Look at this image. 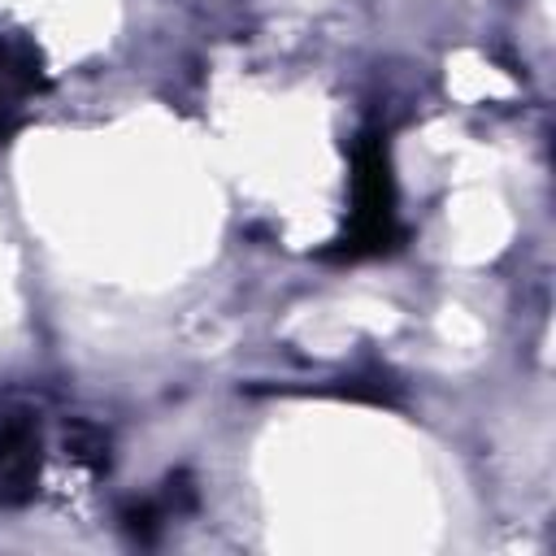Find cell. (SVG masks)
Returning <instances> with one entry per match:
<instances>
[{"instance_id": "obj_1", "label": "cell", "mask_w": 556, "mask_h": 556, "mask_svg": "<svg viewBox=\"0 0 556 556\" xmlns=\"http://www.w3.org/2000/svg\"><path fill=\"white\" fill-rule=\"evenodd\" d=\"M395 239V187L387 165V143L365 135L356 143V174H352V226L339 239L343 256H369L391 248Z\"/></svg>"}, {"instance_id": "obj_2", "label": "cell", "mask_w": 556, "mask_h": 556, "mask_svg": "<svg viewBox=\"0 0 556 556\" xmlns=\"http://www.w3.org/2000/svg\"><path fill=\"white\" fill-rule=\"evenodd\" d=\"M39 478V434L30 421H4L0 426V508H13L30 500Z\"/></svg>"}]
</instances>
